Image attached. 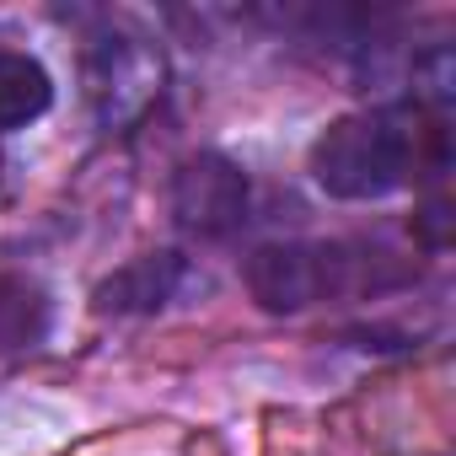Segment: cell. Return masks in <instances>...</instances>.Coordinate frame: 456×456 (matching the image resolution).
I'll list each match as a JSON object with an SVG mask.
<instances>
[{
  "label": "cell",
  "mask_w": 456,
  "mask_h": 456,
  "mask_svg": "<svg viewBox=\"0 0 456 456\" xmlns=\"http://www.w3.org/2000/svg\"><path fill=\"white\" fill-rule=\"evenodd\" d=\"M49 290L28 274H0V349H33L49 338Z\"/></svg>",
  "instance_id": "52a82bcc"
},
{
  "label": "cell",
  "mask_w": 456,
  "mask_h": 456,
  "mask_svg": "<svg viewBox=\"0 0 456 456\" xmlns=\"http://www.w3.org/2000/svg\"><path fill=\"white\" fill-rule=\"evenodd\" d=\"M429 134H440V124L413 129V118L397 113V108L344 113L312 145V183L328 199H344V204L387 199L424 167V140Z\"/></svg>",
  "instance_id": "6da1fadb"
},
{
  "label": "cell",
  "mask_w": 456,
  "mask_h": 456,
  "mask_svg": "<svg viewBox=\"0 0 456 456\" xmlns=\"http://www.w3.org/2000/svg\"><path fill=\"white\" fill-rule=\"evenodd\" d=\"M54 108V76L28 49H0V134L28 129Z\"/></svg>",
  "instance_id": "8992f818"
},
{
  "label": "cell",
  "mask_w": 456,
  "mask_h": 456,
  "mask_svg": "<svg viewBox=\"0 0 456 456\" xmlns=\"http://www.w3.org/2000/svg\"><path fill=\"white\" fill-rule=\"evenodd\" d=\"M172 215L183 232H193L204 242H225L248 220V172L220 151L188 156L172 172Z\"/></svg>",
  "instance_id": "3957f363"
},
{
  "label": "cell",
  "mask_w": 456,
  "mask_h": 456,
  "mask_svg": "<svg viewBox=\"0 0 456 456\" xmlns=\"http://www.w3.org/2000/svg\"><path fill=\"white\" fill-rule=\"evenodd\" d=\"M354 285V258L338 242H269L248 258V290L264 312H306Z\"/></svg>",
  "instance_id": "7a4b0ae2"
},
{
  "label": "cell",
  "mask_w": 456,
  "mask_h": 456,
  "mask_svg": "<svg viewBox=\"0 0 456 456\" xmlns=\"http://www.w3.org/2000/svg\"><path fill=\"white\" fill-rule=\"evenodd\" d=\"M86 81H92V102H97V118L102 124H124L134 118L151 97H156V60L140 49V44H102L86 65Z\"/></svg>",
  "instance_id": "277c9868"
},
{
  "label": "cell",
  "mask_w": 456,
  "mask_h": 456,
  "mask_svg": "<svg viewBox=\"0 0 456 456\" xmlns=\"http://www.w3.org/2000/svg\"><path fill=\"white\" fill-rule=\"evenodd\" d=\"M188 280V258L183 253H145L124 269H113L97 290H92V306L102 317H145V312H161Z\"/></svg>",
  "instance_id": "5b68a950"
}]
</instances>
